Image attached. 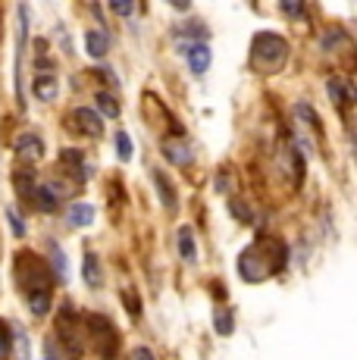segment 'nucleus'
<instances>
[{
	"label": "nucleus",
	"instance_id": "f257e3e1",
	"mask_svg": "<svg viewBox=\"0 0 357 360\" xmlns=\"http://www.w3.org/2000/svg\"><path fill=\"white\" fill-rule=\"evenodd\" d=\"M285 257L288 254H285L283 241L264 235V238H257V245H251L248 251L238 257V273H242L245 282H264L285 266Z\"/></svg>",
	"mask_w": 357,
	"mask_h": 360
},
{
	"label": "nucleus",
	"instance_id": "f03ea898",
	"mask_svg": "<svg viewBox=\"0 0 357 360\" xmlns=\"http://www.w3.org/2000/svg\"><path fill=\"white\" fill-rule=\"evenodd\" d=\"M288 60V41L276 32H260L251 41V66L264 75H273L285 66Z\"/></svg>",
	"mask_w": 357,
	"mask_h": 360
},
{
	"label": "nucleus",
	"instance_id": "7ed1b4c3",
	"mask_svg": "<svg viewBox=\"0 0 357 360\" xmlns=\"http://www.w3.org/2000/svg\"><path fill=\"white\" fill-rule=\"evenodd\" d=\"M88 329H91V335H94V342H98V348H100V354H107V357H113L116 354V329H113V323L104 320V316H88Z\"/></svg>",
	"mask_w": 357,
	"mask_h": 360
},
{
	"label": "nucleus",
	"instance_id": "20e7f679",
	"mask_svg": "<svg viewBox=\"0 0 357 360\" xmlns=\"http://www.w3.org/2000/svg\"><path fill=\"white\" fill-rule=\"evenodd\" d=\"M57 335H60V342H63V348H66V354H70V357H82V354H85V345H82V338H79V323H72L70 314L60 316Z\"/></svg>",
	"mask_w": 357,
	"mask_h": 360
},
{
	"label": "nucleus",
	"instance_id": "39448f33",
	"mask_svg": "<svg viewBox=\"0 0 357 360\" xmlns=\"http://www.w3.org/2000/svg\"><path fill=\"white\" fill-rule=\"evenodd\" d=\"M72 122H75V131H82V135H88V138H100L104 135V120H100L94 110H88V107H79V110H72Z\"/></svg>",
	"mask_w": 357,
	"mask_h": 360
},
{
	"label": "nucleus",
	"instance_id": "423d86ee",
	"mask_svg": "<svg viewBox=\"0 0 357 360\" xmlns=\"http://www.w3.org/2000/svg\"><path fill=\"white\" fill-rule=\"evenodd\" d=\"M13 148H16L19 160L35 163V160H41V157H44V141H41L35 131H22V135L13 141Z\"/></svg>",
	"mask_w": 357,
	"mask_h": 360
},
{
	"label": "nucleus",
	"instance_id": "0eeeda50",
	"mask_svg": "<svg viewBox=\"0 0 357 360\" xmlns=\"http://www.w3.org/2000/svg\"><path fill=\"white\" fill-rule=\"evenodd\" d=\"M182 53L188 57V66L195 75H204L210 69V47L204 44V41H197V44H182Z\"/></svg>",
	"mask_w": 357,
	"mask_h": 360
},
{
	"label": "nucleus",
	"instance_id": "6e6552de",
	"mask_svg": "<svg viewBox=\"0 0 357 360\" xmlns=\"http://www.w3.org/2000/svg\"><path fill=\"white\" fill-rule=\"evenodd\" d=\"M326 91L329 98L335 101V107H345V103H357V88L351 82H345L342 75H332V79L326 82Z\"/></svg>",
	"mask_w": 357,
	"mask_h": 360
},
{
	"label": "nucleus",
	"instance_id": "1a4fd4ad",
	"mask_svg": "<svg viewBox=\"0 0 357 360\" xmlns=\"http://www.w3.org/2000/svg\"><path fill=\"white\" fill-rule=\"evenodd\" d=\"M163 157H167L169 163H176V166H188L191 163V150L185 148L178 138H163Z\"/></svg>",
	"mask_w": 357,
	"mask_h": 360
},
{
	"label": "nucleus",
	"instance_id": "9d476101",
	"mask_svg": "<svg viewBox=\"0 0 357 360\" xmlns=\"http://www.w3.org/2000/svg\"><path fill=\"white\" fill-rule=\"evenodd\" d=\"M57 75L53 72H38L35 75V82H32V91H35V98L38 101H53L57 98Z\"/></svg>",
	"mask_w": 357,
	"mask_h": 360
},
{
	"label": "nucleus",
	"instance_id": "9b49d317",
	"mask_svg": "<svg viewBox=\"0 0 357 360\" xmlns=\"http://www.w3.org/2000/svg\"><path fill=\"white\" fill-rule=\"evenodd\" d=\"M94 207L91 204H82V200H75V204L66 210V219H70V226H75V229H85V226L94 223Z\"/></svg>",
	"mask_w": 357,
	"mask_h": 360
},
{
	"label": "nucleus",
	"instance_id": "f8f14e48",
	"mask_svg": "<svg viewBox=\"0 0 357 360\" xmlns=\"http://www.w3.org/2000/svg\"><path fill=\"white\" fill-rule=\"evenodd\" d=\"M154 185H157V191H160V200H163V207L167 210H176V188H173V182H169V176L163 169H154Z\"/></svg>",
	"mask_w": 357,
	"mask_h": 360
},
{
	"label": "nucleus",
	"instance_id": "ddd939ff",
	"mask_svg": "<svg viewBox=\"0 0 357 360\" xmlns=\"http://www.w3.org/2000/svg\"><path fill=\"white\" fill-rule=\"evenodd\" d=\"M82 276H85V282H88L91 288H100V285H104V269H100V260H98V254H94V251L85 254V266H82Z\"/></svg>",
	"mask_w": 357,
	"mask_h": 360
},
{
	"label": "nucleus",
	"instance_id": "4468645a",
	"mask_svg": "<svg viewBox=\"0 0 357 360\" xmlns=\"http://www.w3.org/2000/svg\"><path fill=\"white\" fill-rule=\"evenodd\" d=\"M32 200H35V207H38V210H44V213H53V210H57V204H60V198L53 195L51 185H35Z\"/></svg>",
	"mask_w": 357,
	"mask_h": 360
},
{
	"label": "nucleus",
	"instance_id": "2eb2a0df",
	"mask_svg": "<svg viewBox=\"0 0 357 360\" xmlns=\"http://www.w3.org/2000/svg\"><path fill=\"white\" fill-rule=\"evenodd\" d=\"M178 254H182V260H188V263H195V257H197L195 235H191L188 226H182V229H178Z\"/></svg>",
	"mask_w": 357,
	"mask_h": 360
},
{
	"label": "nucleus",
	"instance_id": "dca6fc26",
	"mask_svg": "<svg viewBox=\"0 0 357 360\" xmlns=\"http://www.w3.org/2000/svg\"><path fill=\"white\" fill-rule=\"evenodd\" d=\"M107 47H110V41H107L100 32H88V34H85V51L91 53L94 60L107 57Z\"/></svg>",
	"mask_w": 357,
	"mask_h": 360
},
{
	"label": "nucleus",
	"instance_id": "f3484780",
	"mask_svg": "<svg viewBox=\"0 0 357 360\" xmlns=\"http://www.w3.org/2000/svg\"><path fill=\"white\" fill-rule=\"evenodd\" d=\"M229 213L238 219V223H254V210H251V204L248 200H242V198H229Z\"/></svg>",
	"mask_w": 357,
	"mask_h": 360
},
{
	"label": "nucleus",
	"instance_id": "a211bd4d",
	"mask_svg": "<svg viewBox=\"0 0 357 360\" xmlns=\"http://www.w3.org/2000/svg\"><path fill=\"white\" fill-rule=\"evenodd\" d=\"M29 310L35 316L51 314V292H29Z\"/></svg>",
	"mask_w": 357,
	"mask_h": 360
},
{
	"label": "nucleus",
	"instance_id": "6ab92c4d",
	"mask_svg": "<svg viewBox=\"0 0 357 360\" xmlns=\"http://www.w3.org/2000/svg\"><path fill=\"white\" fill-rule=\"evenodd\" d=\"M51 263L57 266V279L60 282L70 279V263H66V254L60 251V245H51Z\"/></svg>",
	"mask_w": 357,
	"mask_h": 360
},
{
	"label": "nucleus",
	"instance_id": "aec40b11",
	"mask_svg": "<svg viewBox=\"0 0 357 360\" xmlns=\"http://www.w3.org/2000/svg\"><path fill=\"white\" fill-rule=\"evenodd\" d=\"M98 110L107 116V120H116V116H119V103H116V98L113 94H107V91L98 94Z\"/></svg>",
	"mask_w": 357,
	"mask_h": 360
},
{
	"label": "nucleus",
	"instance_id": "412c9836",
	"mask_svg": "<svg viewBox=\"0 0 357 360\" xmlns=\"http://www.w3.org/2000/svg\"><path fill=\"white\" fill-rule=\"evenodd\" d=\"M60 163L72 166V169L79 172V166H85V154H82V150H75V148H63V150H60Z\"/></svg>",
	"mask_w": 357,
	"mask_h": 360
},
{
	"label": "nucleus",
	"instance_id": "4be33fe9",
	"mask_svg": "<svg viewBox=\"0 0 357 360\" xmlns=\"http://www.w3.org/2000/svg\"><path fill=\"white\" fill-rule=\"evenodd\" d=\"M132 150H135L132 138H129L126 131H119V135H116V157H119V160H132Z\"/></svg>",
	"mask_w": 357,
	"mask_h": 360
},
{
	"label": "nucleus",
	"instance_id": "5701e85b",
	"mask_svg": "<svg viewBox=\"0 0 357 360\" xmlns=\"http://www.w3.org/2000/svg\"><path fill=\"white\" fill-rule=\"evenodd\" d=\"M13 351V329L6 320H0V357H10Z\"/></svg>",
	"mask_w": 357,
	"mask_h": 360
},
{
	"label": "nucleus",
	"instance_id": "b1692460",
	"mask_svg": "<svg viewBox=\"0 0 357 360\" xmlns=\"http://www.w3.org/2000/svg\"><path fill=\"white\" fill-rule=\"evenodd\" d=\"M214 326H216V335H232V314H226V310H216L214 316Z\"/></svg>",
	"mask_w": 357,
	"mask_h": 360
},
{
	"label": "nucleus",
	"instance_id": "393cba45",
	"mask_svg": "<svg viewBox=\"0 0 357 360\" xmlns=\"http://www.w3.org/2000/svg\"><path fill=\"white\" fill-rule=\"evenodd\" d=\"M6 219H10V226H13V235H16V238H22V235H25V223H22V217H19L13 207H6Z\"/></svg>",
	"mask_w": 357,
	"mask_h": 360
},
{
	"label": "nucleus",
	"instance_id": "a878e982",
	"mask_svg": "<svg viewBox=\"0 0 357 360\" xmlns=\"http://www.w3.org/2000/svg\"><path fill=\"white\" fill-rule=\"evenodd\" d=\"M16 351H19V360H29V338H25L22 329H16Z\"/></svg>",
	"mask_w": 357,
	"mask_h": 360
},
{
	"label": "nucleus",
	"instance_id": "bb28decb",
	"mask_svg": "<svg viewBox=\"0 0 357 360\" xmlns=\"http://www.w3.org/2000/svg\"><path fill=\"white\" fill-rule=\"evenodd\" d=\"M110 10L119 13V16H132L135 4H132V0H129V4H126V0H113V4H110Z\"/></svg>",
	"mask_w": 357,
	"mask_h": 360
},
{
	"label": "nucleus",
	"instance_id": "cd10ccee",
	"mask_svg": "<svg viewBox=\"0 0 357 360\" xmlns=\"http://www.w3.org/2000/svg\"><path fill=\"white\" fill-rule=\"evenodd\" d=\"M279 6H283V13H288V16H301V13H304V6L301 4H288V0H283Z\"/></svg>",
	"mask_w": 357,
	"mask_h": 360
},
{
	"label": "nucleus",
	"instance_id": "c85d7f7f",
	"mask_svg": "<svg viewBox=\"0 0 357 360\" xmlns=\"http://www.w3.org/2000/svg\"><path fill=\"white\" fill-rule=\"evenodd\" d=\"M122 297H126V310H132V314L138 316V314H141V307H138V297H135V295H129V292L122 295Z\"/></svg>",
	"mask_w": 357,
	"mask_h": 360
},
{
	"label": "nucleus",
	"instance_id": "c756f323",
	"mask_svg": "<svg viewBox=\"0 0 357 360\" xmlns=\"http://www.w3.org/2000/svg\"><path fill=\"white\" fill-rule=\"evenodd\" d=\"M132 357H135V360H154V354H150L148 348H135V351H132Z\"/></svg>",
	"mask_w": 357,
	"mask_h": 360
}]
</instances>
